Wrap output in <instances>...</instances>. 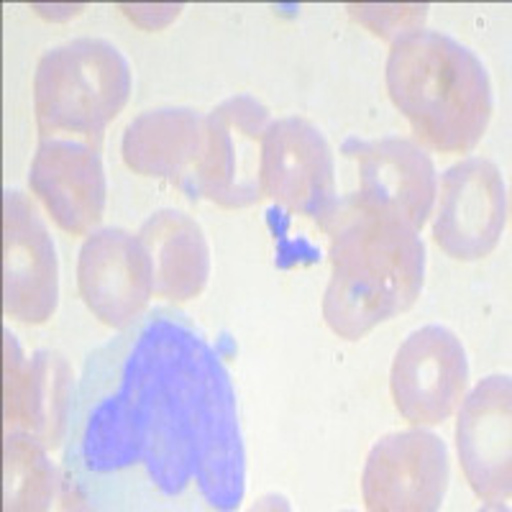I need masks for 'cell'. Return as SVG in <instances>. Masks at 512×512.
Wrapping results in <instances>:
<instances>
[{
  "label": "cell",
  "mask_w": 512,
  "mask_h": 512,
  "mask_svg": "<svg viewBox=\"0 0 512 512\" xmlns=\"http://www.w3.org/2000/svg\"><path fill=\"white\" fill-rule=\"evenodd\" d=\"M244 492L231 374L190 315L146 310L90 351L62 446L64 507L231 512Z\"/></svg>",
  "instance_id": "1"
},
{
  "label": "cell",
  "mask_w": 512,
  "mask_h": 512,
  "mask_svg": "<svg viewBox=\"0 0 512 512\" xmlns=\"http://www.w3.org/2000/svg\"><path fill=\"white\" fill-rule=\"evenodd\" d=\"M331 280L323 318L338 338L359 341L415 305L425 282L420 231L392 208L351 192L326 226Z\"/></svg>",
  "instance_id": "2"
},
{
  "label": "cell",
  "mask_w": 512,
  "mask_h": 512,
  "mask_svg": "<svg viewBox=\"0 0 512 512\" xmlns=\"http://www.w3.org/2000/svg\"><path fill=\"white\" fill-rule=\"evenodd\" d=\"M387 93L420 144L466 154L492 118V80L482 59L454 36L415 29L397 36L387 57Z\"/></svg>",
  "instance_id": "3"
},
{
  "label": "cell",
  "mask_w": 512,
  "mask_h": 512,
  "mask_svg": "<svg viewBox=\"0 0 512 512\" xmlns=\"http://www.w3.org/2000/svg\"><path fill=\"white\" fill-rule=\"evenodd\" d=\"M131 64L108 39L80 36L52 47L34 75V113L41 139L70 136L98 146L126 108Z\"/></svg>",
  "instance_id": "4"
},
{
  "label": "cell",
  "mask_w": 512,
  "mask_h": 512,
  "mask_svg": "<svg viewBox=\"0 0 512 512\" xmlns=\"http://www.w3.org/2000/svg\"><path fill=\"white\" fill-rule=\"evenodd\" d=\"M272 116L254 95H233L205 116L203 152L190 195L221 208H249L264 198L262 141Z\"/></svg>",
  "instance_id": "5"
},
{
  "label": "cell",
  "mask_w": 512,
  "mask_h": 512,
  "mask_svg": "<svg viewBox=\"0 0 512 512\" xmlns=\"http://www.w3.org/2000/svg\"><path fill=\"white\" fill-rule=\"evenodd\" d=\"M262 190L274 205L326 231L341 198L331 144L315 123L297 116L269 123L262 141Z\"/></svg>",
  "instance_id": "6"
},
{
  "label": "cell",
  "mask_w": 512,
  "mask_h": 512,
  "mask_svg": "<svg viewBox=\"0 0 512 512\" xmlns=\"http://www.w3.org/2000/svg\"><path fill=\"white\" fill-rule=\"evenodd\" d=\"M433 241L459 262H477L495 251L507 228V185L495 162L469 157L451 164L438 185Z\"/></svg>",
  "instance_id": "7"
},
{
  "label": "cell",
  "mask_w": 512,
  "mask_h": 512,
  "mask_svg": "<svg viewBox=\"0 0 512 512\" xmlns=\"http://www.w3.org/2000/svg\"><path fill=\"white\" fill-rule=\"evenodd\" d=\"M59 305V262L39 205L21 190L3 192V313L41 326Z\"/></svg>",
  "instance_id": "8"
},
{
  "label": "cell",
  "mask_w": 512,
  "mask_h": 512,
  "mask_svg": "<svg viewBox=\"0 0 512 512\" xmlns=\"http://www.w3.org/2000/svg\"><path fill=\"white\" fill-rule=\"evenodd\" d=\"M469 384L461 338L446 326H423L397 349L390 372L395 408L413 425H441L454 415Z\"/></svg>",
  "instance_id": "9"
},
{
  "label": "cell",
  "mask_w": 512,
  "mask_h": 512,
  "mask_svg": "<svg viewBox=\"0 0 512 512\" xmlns=\"http://www.w3.org/2000/svg\"><path fill=\"white\" fill-rule=\"evenodd\" d=\"M448 448L436 433L397 431L379 438L361 472V497L374 512H433L446 500Z\"/></svg>",
  "instance_id": "10"
},
{
  "label": "cell",
  "mask_w": 512,
  "mask_h": 512,
  "mask_svg": "<svg viewBox=\"0 0 512 512\" xmlns=\"http://www.w3.org/2000/svg\"><path fill=\"white\" fill-rule=\"evenodd\" d=\"M77 287L90 313L111 328L131 326L154 295L152 262L136 233L100 228L77 259Z\"/></svg>",
  "instance_id": "11"
},
{
  "label": "cell",
  "mask_w": 512,
  "mask_h": 512,
  "mask_svg": "<svg viewBox=\"0 0 512 512\" xmlns=\"http://www.w3.org/2000/svg\"><path fill=\"white\" fill-rule=\"evenodd\" d=\"M512 382L507 374L484 377L464 395L456 420L461 472L474 495L492 507L510 500L512 489Z\"/></svg>",
  "instance_id": "12"
},
{
  "label": "cell",
  "mask_w": 512,
  "mask_h": 512,
  "mask_svg": "<svg viewBox=\"0 0 512 512\" xmlns=\"http://www.w3.org/2000/svg\"><path fill=\"white\" fill-rule=\"evenodd\" d=\"M3 346L6 433H31L52 451L64 446L77 387L67 359L57 351H36L31 359H26L18 338L8 328L3 331Z\"/></svg>",
  "instance_id": "13"
},
{
  "label": "cell",
  "mask_w": 512,
  "mask_h": 512,
  "mask_svg": "<svg viewBox=\"0 0 512 512\" xmlns=\"http://www.w3.org/2000/svg\"><path fill=\"white\" fill-rule=\"evenodd\" d=\"M29 185L52 221L72 236H85L103 221L108 182L100 149L90 141L41 139L31 159Z\"/></svg>",
  "instance_id": "14"
},
{
  "label": "cell",
  "mask_w": 512,
  "mask_h": 512,
  "mask_svg": "<svg viewBox=\"0 0 512 512\" xmlns=\"http://www.w3.org/2000/svg\"><path fill=\"white\" fill-rule=\"evenodd\" d=\"M344 152L359 167V195L369 203L397 210L415 228L428 223L436 205L438 175L431 154L413 139H351Z\"/></svg>",
  "instance_id": "15"
},
{
  "label": "cell",
  "mask_w": 512,
  "mask_h": 512,
  "mask_svg": "<svg viewBox=\"0 0 512 512\" xmlns=\"http://www.w3.org/2000/svg\"><path fill=\"white\" fill-rule=\"evenodd\" d=\"M205 116L192 108L144 111L123 131L121 154L136 175L177 182L190 192L203 152Z\"/></svg>",
  "instance_id": "16"
},
{
  "label": "cell",
  "mask_w": 512,
  "mask_h": 512,
  "mask_svg": "<svg viewBox=\"0 0 512 512\" xmlns=\"http://www.w3.org/2000/svg\"><path fill=\"white\" fill-rule=\"evenodd\" d=\"M136 236L152 262L154 295L172 303H187L205 290L210 249L195 218L175 208L157 210L141 223Z\"/></svg>",
  "instance_id": "17"
},
{
  "label": "cell",
  "mask_w": 512,
  "mask_h": 512,
  "mask_svg": "<svg viewBox=\"0 0 512 512\" xmlns=\"http://www.w3.org/2000/svg\"><path fill=\"white\" fill-rule=\"evenodd\" d=\"M49 448L24 431L6 433V510H49L62 489Z\"/></svg>",
  "instance_id": "18"
},
{
  "label": "cell",
  "mask_w": 512,
  "mask_h": 512,
  "mask_svg": "<svg viewBox=\"0 0 512 512\" xmlns=\"http://www.w3.org/2000/svg\"><path fill=\"white\" fill-rule=\"evenodd\" d=\"M349 11L377 36L395 41L408 31L423 29L428 6H349Z\"/></svg>",
  "instance_id": "19"
}]
</instances>
